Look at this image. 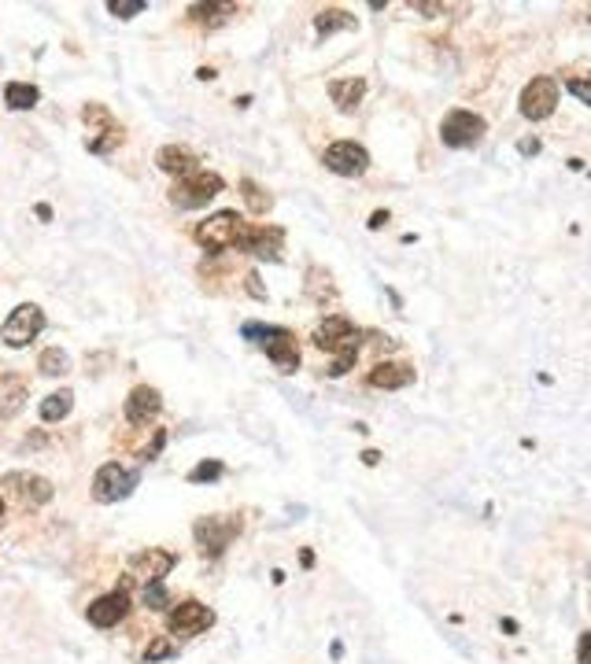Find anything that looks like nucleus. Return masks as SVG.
<instances>
[{
    "label": "nucleus",
    "mask_w": 591,
    "mask_h": 664,
    "mask_svg": "<svg viewBox=\"0 0 591 664\" xmlns=\"http://www.w3.org/2000/svg\"><path fill=\"white\" fill-rule=\"evenodd\" d=\"M314 344L321 351L337 355L333 366H330V376H344L355 366V358H359V328L344 314H333V317H326L314 328Z\"/></svg>",
    "instance_id": "obj_1"
},
{
    "label": "nucleus",
    "mask_w": 591,
    "mask_h": 664,
    "mask_svg": "<svg viewBox=\"0 0 591 664\" xmlns=\"http://www.w3.org/2000/svg\"><path fill=\"white\" fill-rule=\"evenodd\" d=\"M244 521L237 513H214V517H200L192 524V535H196V546L203 558H222L230 550V542L241 535Z\"/></svg>",
    "instance_id": "obj_2"
},
{
    "label": "nucleus",
    "mask_w": 591,
    "mask_h": 664,
    "mask_svg": "<svg viewBox=\"0 0 591 664\" xmlns=\"http://www.w3.org/2000/svg\"><path fill=\"white\" fill-rule=\"evenodd\" d=\"M248 337H262V351L271 358L281 373H296L300 369V347H296V337L289 328H278V325H248L244 328Z\"/></svg>",
    "instance_id": "obj_3"
},
{
    "label": "nucleus",
    "mask_w": 591,
    "mask_h": 664,
    "mask_svg": "<svg viewBox=\"0 0 591 664\" xmlns=\"http://www.w3.org/2000/svg\"><path fill=\"white\" fill-rule=\"evenodd\" d=\"M222 192V178L211 174V171H196L189 178H178L174 189H171V203L178 210H196V207H207L214 196Z\"/></svg>",
    "instance_id": "obj_4"
},
{
    "label": "nucleus",
    "mask_w": 591,
    "mask_h": 664,
    "mask_svg": "<svg viewBox=\"0 0 591 664\" xmlns=\"http://www.w3.org/2000/svg\"><path fill=\"white\" fill-rule=\"evenodd\" d=\"M41 332H44V310L37 303H19L8 314V321L0 325V340H5L8 347H26L41 337Z\"/></svg>",
    "instance_id": "obj_5"
},
{
    "label": "nucleus",
    "mask_w": 591,
    "mask_h": 664,
    "mask_svg": "<svg viewBox=\"0 0 591 664\" xmlns=\"http://www.w3.org/2000/svg\"><path fill=\"white\" fill-rule=\"evenodd\" d=\"M241 226H244V218L237 210H219V214H211L207 221H200V226H196V244L207 248L211 255H219V251L237 244V229Z\"/></svg>",
    "instance_id": "obj_6"
},
{
    "label": "nucleus",
    "mask_w": 591,
    "mask_h": 664,
    "mask_svg": "<svg viewBox=\"0 0 591 664\" xmlns=\"http://www.w3.org/2000/svg\"><path fill=\"white\" fill-rule=\"evenodd\" d=\"M133 487H137V473L126 469V465H119V462L100 465L96 476H93V498H96L100 506L119 503V498H126Z\"/></svg>",
    "instance_id": "obj_7"
},
{
    "label": "nucleus",
    "mask_w": 591,
    "mask_h": 664,
    "mask_svg": "<svg viewBox=\"0 0 591 664\" xmlns=\"http://www.w3.org/2000/svg\"><path fill=\"white\" fill-rule=\"evenodd\" d=\"M485 130L488 126L480 115H473V111H466V107H455L440 122V141L448 148H469V144H477L480 137H485Z\"/></svg>",
    "instance_id": "obj_8"
},
{
    "label": "nucleus",
    "mask_w": 591,
    "mask_h": 664,
    "mask_svg": "<svg viewBox=\"0 0 591 664\" xmlns=\"http://www.w3.org/2000/svg\"><path fill=\"white\" fill-rule=\"evenodd\" d=\"M521 115L528 119V122H540V119H547L551 111H555V103H558V82L555 78H532L525 89H521Z\"/></svg>",
    "instance_id": "obj_9"
},
{
    "label": "nucleus",
    "mask_w": 591,
    "mask_h": 664,
    "mask_svg": "<svg viewBox=\"0 0 591 664\" xmlns=\"http://www.w3.org/2000/svg\"><path fill=\"white\" fill-rule=\"evenodd\" d=\"M321 162H326V171H333L340 178H359V174L369 171V151L355 141H337V144L326 148Z\"/></svg>",
    "instance_id": "obj_10"
},
{
    "label": "nucleus",
    "mask_w": 591,
    "mask_h": 664,
    "mask_svg": "<svg viewBox=\"0 0 591 664\" xmlns=\"http://www.w3.org/2000/svg\"><path fill=\"white\" fill-rule=\"evenodd\" d=\"M82 119H85V126H100L96 137H89V151L107 155V151H112L123 141V126L112 119V111H107L103 103H85L82 107Z\"/></svg>",
    "instance_id": "obj_11"
},
{
    "label": "nucleus",
    "mask_w": 591,
    "mask_h": 664,
    "mask_svg": "<svg viewBox=\"0 0 591 664\" xmlns=\"http://www.w3.org/2000/svg\"><path fill=\"white\" fill-rule=\"evenodd\" d=\"M281 244H285V229L278 226H241L233 248L251 251L259 259H281Z\"/></svg>",
    "instance_id": "obj_12"
},
{
    "label": "nucleus",
    "mask_w": 591,
    "mask_h": 664,
    "mask_svg": "<svg viewBox=\"0 0 591 664\" xmlns=\"http://www.w3.org/2000/svg\"><path fill=\"white\" fill-rule=\"evenodd\" d=\"M214 624V613L203 605V601H182L178 609H171V617H167V628H171V635H182V639H192V635H200V631H207Z\"/></svg>",
    "instance_id": "obj_13"
},
{
    "label": "nucleus",
    "mask_w": 591,
    "mask_h": 664,
    "mask_svg": "<svg viewBox=\"0 0 591 664\" xmlns=\"http://www.w3.org/2000/svg\"><path fill=\"white\" fill-rule=\"evenodd\" d=\"M174 553L171 550H144V553H137V558L130 561V572H126V580H123V587H130L133 580H141V583H155V580H163L171 569H174Z\"/></svg>",
    "instance_id": "obj_14"
},
{
    "label": "nucleus",
    "mask_w": 591,
    "mask_h": 664,
    "mask_svg": "<svg viewBox=\"0 0 591 664\" xmlns=\"http://www.w3.org/2000/svg\"><path fill=\"white\" fill-rule=\"evenodd\" d=\"M126 613H130V594H126V587H115L112 594L96 598V601L85 609V617H89L93 628H115Z\"/></svg>",
    "instance_id": "obj_15"
},
{
    "label": "nucleus",
    "mask_w": 591,
    "mask_h": 664,
    "mask_svg": "<svg viewBox=\"0 0 591 664\" xmlns=\"http://www.w3.org/2000/svg\"><path fill=\"white\" fill-rule=\"evenodd\" d=\"M5 487H12L26 506H44L52 494H56V487H52V480L37 476V473H8L5 480H0Z\"/></svg>",
    "instance_id": "obj_16"
},
{
    "label": "nucleus",
    "mask_w": 591,
    "mask_h": 664,
    "mask_svg": "<svg viewBox=\"0 0 591 664\" xmlns=\"http://www.w3.org/2000/svg\"><path fill=\"white\" fill-rule=\"evenodd\" d=\"M159 410H163V395L148 384H137L130 392V399H126V421L130 425H148L152 417H159Z\"/></svg>",
    "instance_id": "obj_17"
},
{
    "label": "nucleus",
    "mask_w": 591,
    "mask_h": 664,
    "mask_svg": "<svg viewBox=\"0 0 591 664\" xmlns=\"http://www.w3.org/2000/svg\"><path fill=\"white\" fill-rule=\"evenodd\" d=\"M369 387H385V392H399V387L414 384V366L407 362H378L369 369Z\"/></svg>",
    "instance_id": "obj_18"
},
{
    "label": "nucleus",
    "mask_w": 591,
    "mask_h": 664,
    "mask_svg": "<svg viewBox=\"0 0 591 664\" xmlns=\"http://www.w3.org/2000/svg\"><path fill=\"white\" fill-rule=\"evenodd\" d=\"M155 166L163 174H174V178H189V174H196L200 171V159L185 148V144H167V148H159V155H155Z\"/></svg>",
    "instance_id": "obj_19"
},
{
    "label": "nucleus",
    "mask_w": 591,
    "mask_h": 664,
    "mask_svg": "<svg viewBox=\"0 0 591 664\" xmlns=\"http://www.w3.org/2000/svg\"><path fill=\"white\" fill-rule=\"evenodd\" d=\"M30 399V387H26V376H15V373H5L0 376V421H12Z\"/></svg>",
    "instance_id": "obj_20"
},
{
    "label": "nucleus",
    "mask_w": 591,
    "mask_h": 664,
    "mask_svg": "<svg viewBox=\"0 0 591 664\" xmlns=\"http://www.w3.org/2000/svg\"><path fill=\"white\" fill-rule=\"evenodd\" d=\"M330 96L340 111H355L359 100L366 96V82L362 78H340V82H330Z\"/></svg>",
    "instance_id": "obj_21"
},
{
    "label": "nucleus",
    "mask_w": 591,
    "mask_h": 664,
    "mask_svg": "<svg viewBox=\"0 0 591 664\" xmlns=\"http://www.w3.org/2000/svg\"><path fill=\"white\" fill-rule=\"evenodd\" d=\"M71 406H74V392L71 387H60V392H52V395H44V403H41V421H64L67 414H71Z\"/></svg>",
    "instance_id": "obj_22"
},
{
    "label": "nucleus",
    "mask_w": 591,
    "mask_h": 664,
    "mask_svg": "<svg viewBox=\"0 0 591 664\" xmlns=\"http://www.w3.org/2000/svg\"><path fill=\"white\" fill-rule=\"evenodd\" d=\"M351 26H355V15H351V12H344V8H326V12H318V15H314V30H318L321 37L340 34V30H351Z\"/></svg>",
    "instance_id": "obj_23"
},
{
    "label": "nucleus",
    "mask_w": 591,
    "mask_h": 664,
    "mask_svg": "<svg viewBox=\"0 0 591 664\" xmlns=\"http://www.w3.org/2000/svg\"><path fill=\"white\" fill-rule=\"evenodd\" d=\"M37 100H41V93H37V85H30V82H8V85H5V103H8L12 111H30Z\"/></svg>",
    "instance_id": "obj_24"
},
{
    "label": "nucleus",
    "mask_w": 591,
    "mask_h": 664,
    "mask_svg": "<svg viewBox=\"0 0 591 664\" xmlns=\"http://www.w3.org/2000/svg\"><path fill=\"white\" fill-rule=\"evenodd\" d=\"M37 369H41L44 376H64V373H71V358H67V351H60V347H48V351H41Z\"/></svg>",
    "instance_id": "obj_25"
},
{
    "label": "nucleus",
    "mask_w": 591,
    "mask_h": 664,
    "mask_svg": "<svg viewBox=\"0 0 591 664\" xmlns=\"http://www.w3.org/2000/svg\"><path fill=\"white\" fill-rule=\"evenodd\" d=\"M241 189H244V203H248V210H251V214H266V210H271V203H274V200H271V192H262L251 178H244V181H241Z\"/></svg>",
    "instance_id": "obj_26"
},
{
    "label": "nucleus",
    "mask_w": 591,
    "mask_h": 664,
    "mask_svg": "<svg viewBox=\"0 0 591 664\" xmlns=\"http://www.w3.org/2000/svg\"><path fill=\"white\" fill-rule=\"evenodd\" d=\"M189 12H192V19H200V23H222L226 15L237 12V5H192Z\"/></svg>",
    "instance_id": "obj_27"
},
{
    "label": "nucleus",
    "mask_w": 591,
    "mask_h": 664,
    "mask_svg": "<svg viewBox=\"0 0 591 664\" xmlns=\"http://www.w3.org/2000/svg\"><path fill=\"white\" fill-rule=\"evenodd\" d=\"M144 605L148 609H167L171 605V594H167V587H163V580H155V583H144Z\"/></svg>",
    "instance_id": "obj_28"
},
{
    "label": "nucleus",
    "mask_w": 591,
    "mask_h": 664,
    "mask_svg": "<svg viewBox=\"0 0 591 664\" xmlns=\"http://www.w3.org/2000/svg\"><path fill=\"white\" fill-rule=\"evenodd\" d=\"M107 12L119 15V19H133V15L144 12V0H112V5H107Z\"/></svg>",
    "instance_id": "obj_29"
},
{
    "label": "nucleus",
    "mask_w": 591,
    "mask_h": 664,
    "mask_svg": "<svg viewBox=\"0 0 591 664\" xmlns=\"http://www.w3.org/2000/svg\"><path fill=\"white\" fill-rule=\"evenodd\" d=\"M222 476V462H200L189 473V483H203V480H219Z\"/></svg>",
    "instance_id": "obj_30"
},
{
    "label": "nucleus",
    "mask_w": 591,
    "mask_h": 664,
    "mask_svg": "<svg viewBox=\"0 0 591 664\" xmlns=\"http://www.w3.org/2000/svg\"><path fill=\"white\" fill-rule=\"evenodd\" d=\"M163 657H174V646L167 642V639H155L152 646H148V653H144V660L152 664V660H163Z\"/></svg>",
    "instance_id": "obj_31"
},
{
    "label": "nucleus",
    "mask_w": 591,
    "mask_h": 664,
    "mask_svg": "<svg viewBox=\"0 0 591 664\" xmlns=\"http://www.w3.org/2000/svg\"><path fill=\"white\" fill-rule=\"evenodd\" d=\"M566 89H569V93H573L580 103H591V89H587V82H580V78H569V82H566Z\"/></svg>",
    "instance_id": "obj_32"
},
{
    "label": "nucleus",
    "mask_w": 591,
    "mask_h": 664,
    "mask_svg": "<svg viewBox=\"0 0 591 664\" xmlns=\"http://www.w3.org/2000/svg\"><path fill=\"white\" fill-rule=\"evenodd\" d=\"M587 642H591V635L584 631L580 642H576V664H587Z\"/></svg>",
    "instance_id": "obj_33"
},
{
    "label": "nucleus",
    "mask_w": 591,
    "mask_h": 664,
    "mask_svg": "<svg viewBox=\"0 0 591 664\" xmlns=\"http://www.w3.org/2000/svg\"><path fill=\"white\" fill-rule=\"evenodd\" d=\"M248 292H251L255 299H266V292H262V285H259V277H255V273H248Z\"/></svg>",
    "instance_id": "obj_34"
},
{
    "label": "nucleus",
    "mask_w": 591,
    "mask_h": 664,
    "mask_svg": "<svg viewBox=\"0 0 591 664\" xmlns=\"http://www.w3.org/2000/svg\"><path fill=\"white\" fill-rule=\"evenodd\" d=\"M517 151H521V155H536V151H540V141H536V137H532V141H521Z\"/></svg>",
    "instance_id": "obj_35"
},
{
    "label": "nucleus",
    "mask_w": 591,
    "mask_h": 664,
    "mask_svg": "<svg viewBox=\"0 0 591 664\" xmlns=\"http://www.w3.org/2000/svg\"><path fill=\"white\" fill-rule=\"evenodd\" d=\"M385 221H389V210H378V214H373V218H369V229H381V226H385Z\"/></svg>",
    "instance_id": "obj_36"
},
{
    "label": "nucleus",
    "mask_w": 591,
    "mask_h": 664,
    "mask_svg": "<svg viewBox=\"0 0 591 664\" xmlns=\"http://www.w3.org/2000/svg\"><path fill=\"white\" fill-rule=\"evenodd\" d=\"M362 462H366V465H378V462H381V454H378V451H366V454H362Z\"/></svg>",
    "instance_id": "obj_37"
},
{
    "label": "nucleus",
    "mask_w": 591,
    "mask_h": 664,
    "mask_svg": "<svg viewBox=\"0 0 591 664\" xmlns=\"http://www.w3.org/2000/svg\"><path fill=\"white\" fill-rule=\"evenodd\" d=\"M37 218H41V221H48V218H52V207H48V203H41V207H37Z\"/></svg>",
    "instance_id": "obj_38"
},
{
    "label": "nucleus",
    "mask_w": 591,
    "mask_h": 664,
    "mask_svg": "<svg viewBox=\"0 0 591 664\" xmlns=\"http://www.w3.org/2000/svg\"><path fill=\"white\" fill-rule=\"evenodd\" d=\"M0 517H5V498H0Z\"/></svg>",
    "instance_id": "obj_39"
}]
</instances>
